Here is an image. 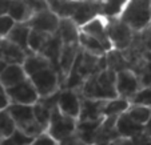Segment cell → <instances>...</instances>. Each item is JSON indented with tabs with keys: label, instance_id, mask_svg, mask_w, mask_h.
Segmentation results:
<instances>
[{
	"label": "cell",
	"instance_id": "obj_1",
	"mask_svg": "<svg viewBox=\"0 0 151 145\" xmlns=\"http://www.w3.org/2000/svg\"><path fill=\"white\" fill-rule=\"evenodd\" d=\"M106 68H107L106 56H96L80 48V52L72 65L68 77L64 81L63 88L79 89L86 79H88L95 73H99Z\"/></svg>",
	"mask_w": 151,
	"mask_h": 145
},
{
	"label": "cell",
	"instance_id": "obj_2",
	"mask_svg": "<svg viewBox=\"0 0 151 145\" xmlns=\"http://www.w3.org/2000/svg\"><path fill=\"white\" fill-rule=\"evenodd\" d=\"M79 95L86 99L111 100L118 97L116 92V72L106 68L86 79L84 82L76 89Z\"/></svg>",
	"mask_w": 151,
	"mask_h": 145
},
{
	"label": "cell",
	"instance_id": "obj_3",
	"mask_svg": "<svg viewBox=\"0 0 151 145\" xmlns=\"http://www.w3.org/2000/svg\"><path fill=\"white\" fill-rule=\"evenodd\" d=\"M119 19L135 32H142L151 24V0H128Z\"/></svg>",
	"mask_w": 151,
	"mask_h": 145
},
{
	"label": "cell",
	"instance_id": "obj_4",
	"mask_svg": "<svg viewBox=\"0 0 151 145\" xmlns=\"http://www.w3.org/2000/svg\"><path fill=\"white\" fill-rule=\"evenodd\" d=\"M12 117L15 125L17 129L24 132L26 134L31 137H36L40 133H43L44 128L37 122L36 117L34 114V107L32 105H24V104H14L11 102L8 108L6 109Z\"/></svg>",
	"mask_w": 151,
	"mask_h": 145
},
{
	"label": "cell",
	"instance_id": "obj_5",
	"mask_svg": "<svg viewBox=\"0 0 151 145\" xmlns=\"http://www.w3.org/2000/svg\"><path fill=\"white\" fill-rule=\"evenodd\" d=\"M76 127H78V119L64 114L58 108V105H55L54 109H52L51 119H50L46 132L55 141H58V144H60L63 140H66L68 137H71L72 134H75Z\"/></svg>",
	"mask_w": 151,
	"mask_h": 145
},
{
	"label": "cell",
	"instance_id": "obj_6",
	"mask_svg": "<svg viewBox=\"0 0 151 145\" xmlns=\"http://www.w3.org/2000/svg\"><path fill=\"white\" fill-rule=\"evenodd\" d=\"M36 88L40 97H47L62 89V81L58 71L54 67H48L28 77Z\"/></svg>",
	"mask_w": 151,
	"mask_h": 145
},
{
	"label": "cell",
	"instance_id": "obj_7",
	"mask_svg": "<svg viewBox=\"0 0 151 145\" xmlns=\"http://www.w3.org/2000/svg\"><path fill=\"white\" fill-rule=\"evenodd\" d=\"M107 32L111 41L112 48L124 51L132 44L137 32L123 23L119 17L116 19H107Z\"/></svg>",
	"mask_w": 151,
	"mask_h": 145
},
{
	"label": "cell",
	"instance_id": "obj_8",
	"mask_svg": "<svg viewBox=\"0 0 151 145\" xmlns=\"http://www.w3.org/2000/svg\"><path fill=\"white\" fill-rule=\"evenodd\" d=\"M7 93L14 104H24V105H34L35 102L40 99L36 88L34 87L29 79L22 81L20 84L7 88Z\"/></svg>",
	"mask_w": 151,
	"mask_h": 145
},
{
	"label": "cell",
	"instance_id": "obj_9",
	"mask_svg": "<svg viewBox=\"0 0 151 145\" xmlns=\"http://www.w3.org/2000/svg\"><path fill=\"white\" fill-rule=\"evenodd\" d=\"M56 105L64 114L74 119H79L80 108H82V96L76 89L62 88L58 93Z\"/></svg>",
	"mask_w": 151,
	"mask_h": 145
},
{
	"label": "cell",
	"instance_id": "obj_10",
	"mask_svg": "<svg viewBox=\"0 0 151 145\" xmlns=\"http://www.w3.org/2000/svg\"><path fill=\"white\" fill-rule=\"evenodd\" d=\"M142 88L139 77L137 76L134 71L131 69H123L116 73V92L118 97L127 99L128 101L131 97Z\"/></svg>",
	"mask_w": 151,
	"mask_h": 145
},
{
	"label": "cell",
	"instance_id": "obj_11",
	"mask_svg": "<svg viewBox=\"0 0 151 145\" xmlns=\"http://www.w3.org/2000/svg\"><path fill=\"white\" fill-rule=\"evenodd\" d=\"M60 17L55 15L51 9H44L37 14L32 15V17L27 21L31 29H36L40 32H46V33H56L59 28Z\"/></svg>",
	"mask_w": 151,
	"mask_h": 145
},
{
	"label": "cell",
	"instance_id": "obj_12",
	"mask_svg": "<svg viewBox=\"0 0 151 145\" xmlns=\"http://www.w3.org/2000/svg\"><path fill=\"white\" fill-rule=\"evenodd\" d=\"M102 16V0L92 1V0H78V6L74 16L71 17L79 27L84 26L90 20Z\"/></svg>",
	"mask_w": 151,
	"mask_h": 145
},
{
	"label": "cell",
	"instance_id": "obj_13",
	"mask_svg": "<svg viewBox=\"0 0 151 145\" xmlns=\"http://www.w3.org/2000/svg\"><path fill=\"white\" fill-rule=\"evenodd\" d=\"M80 31L96 37L103 44V47L107 49V52L112 49L111 41H110V37H109V32H107V19L106 17L98 16L95 19L90 20L88 23H86L84 26L80 27Z\"/></svg>",
	"mask_w": 151,
	"mask_h": 145
},
{
	"label": "cell",
	"instance_id": "obj_14",
	"mask_svg": "<svg viewBox=\"0 0 151 145\" xmlns=\"http://www.w3.org/2000/svg\"><path fill=\"white\" fill-rule=\"evenodd\" d=\"M79 52H80L79 44H63L62 45V51H60V56H59V76H60V81H62V88L64 85L66 79L68 77L70 72H71L72 65H74Z\"/></svg>",
	"mask_w": 151,
	"mask_h": 145
},
{
	"label": "cell",
	"instance_id": "obj_15",
	"mask_svg": "<svg viewBox=\"0 0 151 145\" xmlns=\"http://www.w3.org/2000/svg\"><path fill=\"white\" fill-rule=\"evenodd\" d=\"M107 100H95L82 97V108H80L79 121H94L103 119V111Z\"/></svg>",
	"mask_w": 151,
	"mask_h": 145
},
{
	"label": "cell",
	"instance_id": "obj_16",
	"mask_svg": "<svg viewBox=\"0 0 151 145\" xmlns=\"http://www.w3.org/2000/svg\"><path fill=\"white\" fill-rule=\"evenodd\" d=\"M116 119L118 117H104L99 125L94 139V145H109L111 141L119 137L116 132Z\"/></svg>",
	"mask_w": 151,
	"mask_h": 145
},
{
	"label": "cell",
	"instance_id": "obj_17",
	"mask_svg": "<svg viewBox=\"0 0 151 145\" xmlns=\"http://www.w3.org/2000/svg\"><path fill=\"white\" fill-rule=\"evenodd\" d=\"M145 127L138 124L137 121L131 119L127 113H122L118 116L116 119V132L119 137H124V139H135L139 134L143 133Z\"/></svg>",
	"mask_w": 151,
	"mask_h": 145
},
{
	"label": "cell",
	"instance_id": "obj_18",
	"mask_svg": "<svg viewBox=\"0 0 151 145\" xmlns=\"http://www.w3.org/2000/svg\"><path fill=\"white\" fill-rule=\"evenodd\" d=\"M58 35L63 44H79V35L80 27L75 23L71 17H64L60 19Z\"/></svg>",
	"mask_w": 151,
	"mask_h": 145
},
{
	"label": "cell",
	"instance_id": "obj_19",
	"mask_svg": "<svg viewBox=\"0 0 151 145\" xmlns=\"http://www.w3.org/2000/svg\"><path fill=\"white\" fill-rule=\"evenodd\" d=\"M27 79H28V76L23 68V64H9L0 73V82L6 89L11 88L16 84H20Z\"/></svg>",
	"mask_w": 151,
	"mask_h": 145
},
{
	"label": "cell",
	"instance_id": "obj_20",
	"mask_svg": "<svg viewBox=\"0 0 151 145\" xmlns=\"http://www.w3.org/2000/svg\"><path fill=\"white\" fill-rule=\"evenodd\" d=\"M0 52H1L8 65L9 64H23L27 55H28L24 49H22L20 47L11 43L7 39L0 40Z\"/></svg>",
	"mask_w": 151,
	"mask_h": 145
},
{
	"label": "cell",
	"instance_id": "obj_21",
	"mask_svg": "<svg viewBox=\"0 0 151 145\" xmlns=\"http://www.w3.org/2000/svg\"><path fill=\"white\" fill-rule=\"evenodd\" d=\"M29 32H31V28H29V26L27 23H16L6 39L9 40L11 43L16 44L22 49H24L27 53H31L29 47H28Z\"/></svg>",
	"mask_w": 151,
	"mask_h": 145
},
{
	"label": "cell",
	"instance_id": "obj_22",
	"mask_svg": "<svg viewBox=\"0 0 151 145\" xmlns=\"http://www.w3.org/2000/svg\"><path fill=\"white\" fill-rule=\"evenodd\" d=\"M131 71L139 77L142 87L151 85V52L145 51L140 59L131 67Z\"/></svg>",
	"mask_w": 151,
	"mask_h": 145
},
{
	"label": "cell",
	"instance_id": "obj_23",
	"mask_svg": "<svg viewBox=\"0 0 151 145\" xmlns=\"http://www.w3.org/2000/svg\"><path fill=\"white\" fill-rule=\"evenodd\" d=\"M8 15L16 23H27L32 17L34 12L27 0H11Z\"/></svg>",
	"mask_w": 151,
	"mask_h": 145
},
{
	"label": "cell",
	"instance_id": "obj_24",
	"mask_svg": "<svg viewBox=\"0 0 151 145\" xmlns=\"http://www.w3.org/2000/svg\"><path fill=\"white\" fill-rule=\"evenodd\" d=\"M48 67H52L51 61L47 59L44 55L42 53H28L23 63V68L26 71L27 76H31V75L36 73V72L42 71L44 68H48Z\"/></svg>",
	"mask_w": 151,
	"mask_h": 145
},
{
	"label": "cell",
	"instance_id": "obj_25",
	"mask_svg": "<svg viewBox=\"0 0 151 145\" xmlns=\"http://www.w3.org/2000/svg\"><path fill=\"white\" fill-rule=\"evenodd\" d=\"M48 8L55 15L64 19V17H72L78 6V0H47Z\"/></svg>",
	"mask_w": 151,
	"mask_h": 145
},
{
	"label": "cell",
	"instance_id": "obj_26",
	"mask_svg": "<svg viewBox=\"0 0 151 145\" xmlns=\"http://www.w3.org/2000/svg\"><path fill=\"white\" fill-rule=\"evenodd\" d=\"M79 45L82 49H84V51L90 52L92 55H96V56H106V53H107V49L103 47V44L96 37L87 35L82 31H80L79 35Z\"/></svg>",
	"mask_w": 151,
	"mask_h": 145
},
{
	"label": "cell",
	"instance_id": "obj_27",
	"mask_svg": "<svg viewBox=\"0 0 151 145\" xmlns=\"http://www.w3.org/2000/svg\"><path fill=\"white\" fill-rule=\"evenodd\" d=\"M106 61H107V68L111 69L114 72H120L123 69H130L127 59L124 57L122 51L112 48L106 53Z\"/></svg>",
	"mask_w": 151,
	"mask_h": 145
},
{
	"label": "cell",
	"instance_id": "obj_28",
	"mask_svg": "<svg viewBox=\"0 0 151 145\" xmlns=\"http://www.w3.org/2000/svg\"><path fill=\"white\" fill-rule=\"evenodd\" d=\"M128 0H102V16L106 19H116L122 15Z\"/></svg>",
	"mask_w": 151,
	"mask_h": 145
},
{
	"label": "cell",
	"instance_id": "obj_29",
	"mask_svg": "<svg viewBox=\"0 0 151 145\" xmlns=\"http://www.w3.org/2000/svg\"><path fill=\"white\" fill-rule=\"evenodd\" d=\"M131 102L127 99H122V97H115V99L107 100L104 105V111H103V116L104 117H118L122 113H124L128 109Z\"/></svg>",
	"mask_w": 151,
	"mask_h": 145
},
{
	"label": "cell",
	"instance_id": "obj_30",
	"mask_svg": "<svg viewBox=\"0 0 151 145\" xmlns=\"http://www.w3.org/2000/svg\"><path fill=\"white\" fill-rule=\"evenodd\" d=\"M126 113L131 117L134 121H137L138 124L145 127L147 124V121L150 120L151 116V107L146 105H138V104H130L128 109L126 111Z\"/></svg>",
	"mask_w": 151,
	"mask_h": 145
},
{
	"label": "cell",
	"instance_id": "obj_31",
	"mask_svg": "<svg viewBox=\"0 0 151 145\" xmlns=\"http://www.w3.org/2000/svg\"><path fill=\"white\" fill-rule=\"evenodd\" d=\"M52 35L51 33H46V32H40L36 29H31L29 32V39H28V47L31 53H39L44 45L47 44V41L50 40Z\"/></svg>",
	"mask_w": 151,
	"mask_h": 145
},
{
	"label": "cell",
	"instance_id": "obj_32",
	"mask_svg": "<svg viewBox=\"0 0 151 145\" xmlns=\"http://www.w3.org/2000/svg\"><path fill=\"white\" fill-rule=\"evenodd\" d=\"M32 140H34V137L28 136V134H26L24 132L16 128L9 136L4 137L0 145H29Z\"/></svg>",
	"mask_w": 151,
	"mask_h": 145
},
{
	"label": "cell",
	"instance_id": "obj_33",
	"mask_svg": "<svg viewBox=\"0 0 151 145\" xmlns=\"http://www.w3.org/2000/svg\"><path fill=\"white\" fill-rule=\"evenodd\" d=\"M15 129H16V125H15L12 117L9 116V113L7 111H1L0 112V133L3 139L9 136Z\"/></svg>",
	"mask_w": 151,
	"mask_h": 145
},
{
	"label": "cell",
	"instance_id": "obj_34",
	"mask_svg": "<svg viewBox=\"0 0 151 145\" xmlns=\"http://www.w3.org/2000/svg\"><path fill=\"white\" fill-rule=\"evenodd\" d=\"M131 104H138V105H146L151 107V85L142 87L130 100Z\"/></svg>",
	"mask_w": 151,
	"mask_h": 145
},
{
	"label": "cell",
	"instance_id": "obj_35",
	"mask_svg": "<svg viewBox=\"0 0 151 145\" xmlns=\"http://www.w3.org/2000/svg\"><path fill=\"white\" fill-rule=\"evenodd\" d=\"M15 24L16 21L8 14L0 15V39H6L11 32V29L15 27Z\"/></svg>",
	"mask_w": 151,
	"mask_h": 145
},
{
	"label": "cell",
	"instance_id": "obj_36",
	"mask_svg": "<svg viewBox=\"0 0 151 145\" xmlns=\"http://www.w3.org/2000/svg\"><path fill=\"white\" fill-rule=\"evenodd\" d=\"M29 145H58V141H55L47 132H43L39 136L34 137V140Z\"/></svg>",
	"mask_w": 151,
	"mask_h": 145
},
{
	"label": "cell",
	"instance_id": "obj_37",
	"mask_svg": "<svg viewBox=\"0 0 151 145\" xmlns=\"http://www.w3.org/2000/svg\"><path fill=\"white\" fill-rule=\"evenodd\" d=\"M60 145H94V144L84 141V140H82L80 137H78L76 134H72L71 137L63 140V141L60 142Z\"/></svg>",
	"mask_w": 151,
	"mask_h": 145
},
{
	"label": "cell",
	"instance_id": "obj_38",
	"mask_svg": "<svg viewBox=\"0 0 151 145\" xmlns=\"http://www.w3.org/2000/svg\"><path fill=\"white\" fill-rule=\"evenodd\" d=\"M139 33H140V39H142L146 49L151 52V24L146 29H143L142 32H139Z\"/></svg>",
	"mask_w": 151,
	"mask_h": 145
},
{
	"label": "cell",
	"instance_id": "obj_39",
	"mask_svg": "<svg viewBox=\"0 0 151 145\" xmlns=\"http://www.w3.org/2000/svg\"><path fill=\"white\" fill-rule=\"evenodd\" d=\"M9 104H11V100H9V97H8L7 89L4 88V87H1V88H0V112L6 111Z\"/></svg>",
	"mask_w": 151,
	"mask_h": 145
},
{
	"label": "cell",
	"instance_id": "obj_40",
	"mask_svg": "<svg viewBox=\"0 0 151 145\" xmlns=\"http://www.w3.org/2000/svg\"><path fill=\"white\" fill-rule=\"evenodd\" d=\"M109 145H132V139H124V137H118L114 141H111Z\"/></svg>",
	"mask_w": 151,
	"mask_h": 145
},
{
	"label": "cell",
	"instance_id": "obj_41",
	"mask_svg": "<svg viewBox=\"0 0 151 145\" xmlns=\"http://www.w3.org/2000/svg\"><path fill=\"white\" fill-rule=\"evenodd\" d=\"M11 0H0V15H6L9 11Z\"/></svg>",
	"mask_w": 151,
	"mask_h": 145
},
{
	"label": "cell",
	"instance_id": "obj_42",
	"mask_svg": "<svg viewBox=\"0 0 151 145\" xmlns=\"http://www.w3.org/2000/svg\"><path fill=\"white\" fill-rule=\"evenodd\" d=\"M7 65H8V64H7V61L4 60L3 55H1V52H0V73H1V72H3L4 69H6V67H7Z\"/></svg>",
	"mask_w": 151,
	"mask_h": 145
},
{
	"label": "cell",
	"instance_id": "obj_43",
	"mask_svg": "<svg viewBox=\"0 0 151 145\" xmlns=\"http://www.w3.org/2000/svg\"><path fill=\"white\" fill-rule=\"evenodd\" d=\"M143 132H145L147 136L151 137V116H150V120L147 121V124L145 125V131H143Z\"/></svg>",
	"mask_w": 151,
	"mask_h": 145
},
{
	"label": "cell",
	"instance_id": "obj_44",
	"mask_svg": "<svg viewBox=\"0 0 151 145\" xmlns=\"http://www.w3.org/2000/svg\"><path fill=\"white\" fill-rule=\"evenodd\" d=\"M1 141H3V136H1V133H0V144H1Z\"/></svg>",
	"mask_w": 151,
	"mask_h": 145
},
{
	"label": "cell",
	"instance_id": "obj_45",
	"mask_svg": "<svg viewBox=\"0 0 151 145\" xmlns=\"http://www.w3.org/2000/svg\"><path fill=\"white\" fill-rule=\"evenodd\" d=\"M92 1H100V0H92Z\"/></svg>",
	"mask_w": 151,
	"mask_h": 145
},
{
	"label": "cell",
	"instance_id": "obj_46",
	"mask_svg": "<svg viewBox=\"0 0 151 145\" xmlns=\"http://www.w3.org/2000/svg\"><path fill=\"white\" fill-rule=\"evenodd\" d=\"M1 87H3V85H1V82H0V88H1Z\"/></svg>",
	"mask_w": 151,
	"mask_h": 145
},
{
	"label": "cell",
	"instance_id": "obj_47",
	"mask_svg": "<svg viewBox=\"0 0 151 145\" xmlns=\"http://www.w3.org/2000/svg\"><path fill=\"white\" fill-rule=\"evenodd\" d=\"M58 145H60V144H58Z\"/></svg>",
	"mask_w": 151,
	"mask_h": 145
},
{
	"label": "cell",
	"instance_id": "obj_48",
	"mask_svg": "<svg viewBox=\"0 0 151 145\" xmlns=\"http://www.w3.org/2000/svg\"><path fill=\"white\" fill-rule=\"evenodd\" d=\"M0 40H1V39H0Z\"/></svg>",
	"mask_w": 151,
	"mask_h": 145
}]
</instances>
